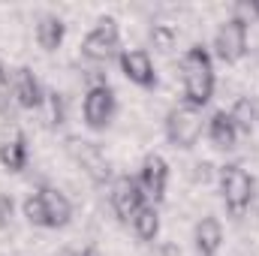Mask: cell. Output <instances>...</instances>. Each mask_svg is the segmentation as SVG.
<instances>
[{
  "label": "cell",
  "mask_w": 259,
  "mask_h": 256,
  "mask_svg": "<svg viewBox=\"0 0 259 256\" xmlns=\"http://www.w3.org/2000/svg\"><path fill=\"white\" fill-rule=\"evenodd\" d=\"M181 81H184V103L205 109L214 97V61L205 46H190L181 58Z\"/></svg>",
  "instance_id": "cell-1"
},
{
  "label": "cell",
  "mask_w": 259,
  "mask_h": 256,
  "mask_svg": "<svg viewBox=\"0 0 259 256\" xmlns=\"http://www.w3.org/2000/svg\"><path fill=\"white\" fill-rule=\"evenodd\" d=\"M208 127L205 109H196L190 103H178L169 115H166V139L172 148L178 151H190L196 142L202 139V133Z\"/></svg>",
  "instance_id": "cell-2"
},
{
  "label": "cell",
  "mask_w": 259,
  "mask_h": 256,
  "mask_svg": "<svg viewBox=\"0 0 259 256\" xmlns=\"http://www.w3.org/2000/svg\"><path fill=\"white\" fill-rule=\"evenodd\" d=\"M217 181H220V196H223L226 211H229L232 217H241V214L250 208L253 193H256V181H253V175H250L244 166L229 163V166L220 169Z\"/></svg>",
  "instance_id": "cell-3"
},
{
  "label": "cell",
  "mask_w": 259,
  "mask_h": 256,
  "mask_svg": "<svg viewBox=\"0 0 259 256\" xmlns=\"http://www.w3.org/2000/svg\"><path fill=\"white\" fill-rule=\"evenodd\" d=\"M66 154L75 160V166L94 181V184H112V163L103 154V148L97 142H84V139H69L66 142Z\"/></svg>",
  "instance_id": "cell-4"
},
{
  "label": "cell",
  "mask_w": 259,
  "mask_h": 256,
  "mask_svg": "<svg viewBox=\"0 0 259 256\" xmlns=\"http://www.w3.org/2000/svg\"><path fill=\"white\" fill-rule=\"evenodd\" d=\"M118 46H121L118 21H115L112 15H106V18H100V21H97V27L81 39V55H84L88 61L103 64V61H109V58L121 55V52H118Z\"/></svg>",
  "instance_id": "cell-5"
},
{
  "label": "cell",
  "mask_w": 259,
  "mask_h": 256,
  "mask_svg": "<svg viewBox=\"0 0 259 256\" xmlns=\"http://www.w3.org/2000/svg\"><path fill=\"white\" fill-rule=\"evenodd\" d=\"M115 109H118V100H115V91L100 81V84H91L84 100H81V115H84V124L91 130H106L115 118Z\"/></svg>",
  "instance_id": "cell-6"
},
{
  "label": "cell",
  "mask_w": 259,
  "mask_h": 256,
  "mask_svg": "<svg viewBox=\"0 0 259 256\" xmlns=\"http://www.w3.org/2000/svg\"><path fill=\"white\" fill-rule=\"evenodd\" d=\"M214 55L223 64H238L247 55V27L235 18L223 21L214 33Z\"/></svg>",
  "instance_id": "cell-7"
},
{
  "label": "cell",
  "mask_w": 259,
  "mask_h": 256,
  "mask_svg": "<svg viewBox=\"0 0 259 256\" xmlns=\"http://www.w3.org/2000/svg\"><path fill=\"white\" fill-rule=\"evenodd\" d=\"M109 202H112V211H115V217L121 223H133V217L139 214V208L148 205V199H145V193L139 187V181L136 178H127V175L112 181Z\"/></svg>",
  "instance_id": "cell-8"
},
{
  "label": "cell",
  "mask_w": 259,
  "mask_h": 256,
  "mask_svg": "<svg viewBox=\"0 0 259 256\" xmlns=\"http://www.w3.org/2000/svg\"><path fill=\"white\" fill-rule=\"evenodd\" d=\"M118 64H121V72L127 75V81H133L136 88H142V91L157 88V66L145 49H124L118 55Z\"/></svg>",
  "instance_id": "cell-9"
},
{
  "label": "cell",
  "mask_w": 259,
  "mask_h": 256,
  "mask_svg": "<svg viewBox=\"0 0 259 256\" xmlns=\"http://www.w3.org/2000/svg\"><path fill=\"white\" fill-rule=\"evenodd\" d=\"M139 187L145 193V199H151V205L163 202L166 196V184H169V163L160 157V154H148L142 160V169H139Z\"/></svg>",
  "instance_id": "cell-10"
},
{
  "label": "cell",
  "mask_w": 259,
  "mask_h": 256,
  "mask_svg": "<svg viewBox=\"0 0 259 256\" xmlns=\"http://www.w3.org/2000/svg\"><path fill=\"white\" fill-rule=\"evenodd\" d=\"M9 91H12V100H15L21 109H27V112H39L42 97H46V88L39 84V78H36V72H33L30 66H18V69L12 72V84H9Z\"/></svg>",
  "instance_id": "cell-11"
},
{
  "label": "cell",
  "mask_w": 259,
  "mask_h": 256,
  "mask_svg": "<svg viewBox=\"0 0 259 256\" xmlns=\"http://www.w3.org/2000/svg\"><path fill=\"white\" fill-rule=\"evenodd\" d=\"M39 199H42V205H46V220H49V229H64L69 226V220H72V205H69V199H66L61 190H55V187H39Z\"/></svg>",
  "instance_id": "cell-12"
},
{
  "label": "cell",
  "mask_w": 259,
  "mask_h": 256,
  "mask_svg": "<svg viewBox=\"0 0 259 256\" xmlns=\"http://www.w3.org/2000/svg\"><path fill=\"white\" fill-rule=\"evenodd\" d=\"M193 244L199 256H217L223 247V226L217 217H202L193 229Z\"/></svg>",
  "instance_id": "cell-13"
},
{
  "label": "cell",
  "mask_w": 259,
  "mask_h": 256,
  "mask_svg": "<svg viewBox=\"0 0 259 256\" xmlns=\"http://www.w3.org/2000/svg\"><path fill=\"white\" fill-rule=\"evenodd\" d=\"M205 136H208L211 145L220 148V151H232V148L238 145V130H235V124H232V118H229L226 109H220V112H214V115L208 118Z\"/></svg>",
  "instance_id": "cell-14"
},
{
  "label": "cell",
  "mask_w": 259,
  "mask_h": 256,
  "mask_svg": "<svg viewBox=\"0 0 259 256\" xmlns=\"http://www.w3.org/2000/svg\"><path fill=\"white\" fill-rule=\"evenodd\" d=\"M27 160H30V151H27V139L24 133H15L12 139L0 142V166L12 175L24 172L27 169Z\"/></svg>",
  "instance_id": "cell-15"
},
{
  "label": "cell",
  "mask_w": 259,
  "mask_h": 256,
  "mask_svg": "<svg viewBox=\"0 0 259 256\" xmlns=\"http://www.w3.org/2000/svg\"><path fill=\"white\" fill-rule=\"evenodd\" d=\"M66 36V24L58 18V15H42L39 24H36V42L42 52H58L61 42Z\"/></svg>",
  "instance_id": "cell-16"
},
{
  "label": "cell",
  "mask_w": 259,
  "mask_h": 256,
  "mask_svg": "<svg viewBox=\"0 0 259 256\" xmlns=\"http://www.w3.org/2000/svg\"><path fill=\"white\" fill-rule=\"evenodd\" d=\"M130 226H133V232H136L139 241H154L160 235V211H157V205H151V202L142 205Z\"/></svg>",
  "instance_id": "cell-17"
},
{
  "label": "cell",
  "mask_w": 259,
  "mask_h": 256,
  "mask_svg": "<svg viewBox=\"0 0 259 256\" xmlns=\"http://www.w3.org/2000/svg\"><path fill=\"white\" fill-rule=\"evenodd\" d=\"M229 118H232V124L238 130V136H250L256 130V106H253V100L238 97L232 103V109H229Z\"/></svg>",
  "instance_id": "cell-18"
},
{
  "label": "cell",
  "mask_w": 259,
  "mask_h": 256,
  "mask_svg": "<svg viewBox=\"0 0 259 256\" xmlns=\"http://www.w3.org/2000/svg\"><path fill=\"white\" fill-rule=\"evenodd\" d=\"M39 118H42V124L49 130L61 127L64 124V97L58 94V91H46V97H42V106H39Z\"/></svg>",
  "instance_id": "cell-19"
},
{
  "label": "cell",
  "mask_w": 259,
  "mask_h": 256,
  "mask_svg": "<svg viewBox=\"0 0 259 256\" xmlns=\"http://www.w3.org/2000/svg\"><path fill=\"white\" fill-rule=\"evenodd\" d=\"M21 211H24V217H27V223H30V226H42V229H49V220H46V205H42V199H39V193H36V190L24 196Z\"/></svg>",
  "instance_id": "cell-20"
},
{
  "label": "cell",
  "mask_w": 259,
  "mask_h": 256,
  "mask_svg": "<svg viewBox=\"0 0 259 256\" xmlns=\"http://www.w3.org/2000/svg\"><path fill=\"white\" fill-rule=\"evenodd\" d=\"M232 18H235V21H241L244 27L259 24V3H256V0H238V3L232 6Z\"/></svg>",
  "instance_id": "cell-21"
},
{
  "label": "cell",
  "mask_w": 259,
  "mask_h": 256,
  "mask_svg": "<svg viewBox=\"0 0 259 256\" xmlns=\"http://www.w3.org/2000/svg\"><path fill=\"white\" fill-rule=\"evenodd\" d=\"M151 39H154V46H157L160 52H169V49L175 46V39H178V30H175L172 24H154Z\"/></svg>",
  "instance_id": "cell-22"
},
{
  "label": "cell",
  "mask_w": 259,
  "mask_h": 256,
  "mask_svg": "<svg viewBox=\"0 0 259 256\" xmlns=\"http://www.w3.org/2000/svg\"><path fill=\"white\" fill-rule=\"evenodd\" d=\"M12 214H15V202H12V196H9V193H0V226H3V229L12 223Z\"/></svg>",
  "instance_id": "cell-23"
},
{
  "label": "cell",
  "mask_w": 259,
  "mask_h": 256,
  "mask_svg": "<svg viewBox=\"0 0 259 256\" xmlns=\"http://www.w3.org/2000/svg\"><path fill=\"white\" fill-rule=\"evenodd\" d=\"M9 84H12V78H9V72H6V66L0 64V94H6V91H9Z\"/></svg>",
  "instance_id": "cell-24"
},
{
  "label": "cell",
  "mask_w": 259,
  "mask_h": 256,
  "mask_svg": "<svg viewBox=\"0 0 259 256\" xmlns=\"http://www.w3.org/2000/svg\"><path fill=\"white\" fill-rule=\"evenodd\" d=\"M256 106V130H259V103H253Z\"/></svg>",
  "instance_id": "cell-25"
},
{
  "label": "cell",
  "mask_w": 259,
  "mask_h": 256,
  "mask_svg": "<svg viewBox=\"0 0 259 256\" xmlns=\"http://www.w3.org/2000/svg\"><path fill=\"white\" fill-rule=\"evenodd\" d=\"M64 256H78V253H72V250H66V253Z\"/></svg>",
  "instance_id": "cell-26"
}]
</instances>
